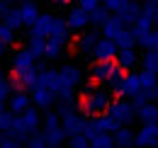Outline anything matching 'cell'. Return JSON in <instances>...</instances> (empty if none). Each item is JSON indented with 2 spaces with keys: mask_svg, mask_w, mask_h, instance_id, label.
I'll use <instances>...</instances> for the list:
<instances>
[{
  "mask_svg": "<svg viewBox=\"0 0 158 148\" xmlns=\"http://www.w3.org/2000/svg\"><path fill=\"white\" fill-rule=\"evenodd\" d=\"M63 49H66V46H61V44L46 41V49H44V58H46V61H59L61 56H63Z\"/></svg>",
  "mask_w": 158,
  "mask_h": 148,
  "instance_id": "obj_27",
  "label": "cell"
},
{
  "mask_svg": "<svg viewBox=\"0 0 158 148\" xmlns=\"http://www.w3.org/2000/svg\"><path fill=\"white\" fill-rule=\"evenodd\" d=\"M7 10H10V0H0V17H2Z\"/></svg>",
  "mask_w": 158,
  "mask_h": 148,
  "instance_id": "obj_38",
  "label": "cell"
},
{
  "mask_svg": "<svg viewBox=\"0 0 158 148\" xmlns=\"http://www.w3.org/2000/svg\"><path fill=\"white\" fill-rule=\"evenodd\" d=\"M27 146H32V148H44L46 146V138H44V131H32V134H27V141H24Z\"/></svg>",
  "mask_w": 158,
  "mask_h": 148,
  "instance_id": "obj_29",
  "label": "cell"
},
{
  "mask_svg": "<svg viewBox=\"0 0 158 148\" xmlns=\"http://www.w3.org/2000/svg\"><path fill=\"white\" fill-rule=\"evenodd\" d=\"M139 12H141V7H139L136 2H131V0H127V2H124V5L119 7L117 12H114V15H117V17H119V22H122V24L127 27V24H134V22H136Z\"/></svg>",
  "mask_w": 158,
  "mask_h": 148,
  "instance_id": "obj_12",
  "label": "cell"
},
{
  "mask_svg": "<svg viewBox=\"0 0 158 148\" xmlns=\"http://www.w3.org/2000/svg\"><path fill=\"white\" fill-rule=\"evenodd\" d=\"M68 143L73 148H88L90 146V138L85 134H76V136H68Z\"/></svg>",
  "mask_w": 158,
  "mask_h": 148,
  "instance_id": "obj_32",
  "label": "cell"
},
{
  "mask_svg": "<svg viewBox=\"0 0 158 148\" xmlns=\"http://www.w3.org/2000/svg\"><path fill=\"white\" fill-rule=\"evenodd\" d=\"M124 2H127V0H102V5H105L110 12H117V10L124 5Z\"/></svg>",
  "mask_w": 158,
  "mask_h": 148,
  "instance_id": "obj_36",
  "label": "cell"
},
{
  "mask_svg": "<svg viewBox=\"0 0 158 148\" xmlns=\"http://www.w3.org/2000/svg\"><path fill=\"white\" fill-rule=\"evenodd\" d=\"M119 66H117V61L114 58H100L98 63L90 68V78L95 80V83H107L110 80V75L117 71Z\"/></svg>",
  "mask_w": 158,
  "mask_h": 148,
  "instance_id": "obj_3",
  "label": "cell"
},
{
  "mask_svg": "<svg viewBox=\"0 0 158 148\" xmlns=\"http://www.w3.org/2000/svg\"><path fill=\"white\" fill-rule=\"evenodd\" d=\"M17 121L22 124V129L27 131V134H32V131L39 129L41 124V117H39V107H27V109L17 112Z\"/></svg>",
  "mask_w": 158,
  "mask_h": 148,
  "instance_id": "obj_7",
  "label": "cell"
},
{
  "mask_svg": "<svg viewBox=\"0 0 158 148\" xmlns=\"http://www.w3.org/2000/svg\"><path fill=\"white\" fill-rule=\"evenodd\" d=\"M2 22H5V24H10L15 32H17L20 27H24V24H22V17H20V10H17V7H10V10L2 15Z\"/></svg>",
  "mask_w": 158,
  "mask_h": 148,
  "instance_id": "obj_25",
  "label": "cell"
},
{
  "mask_svg": "<svg viewBox=\"0 0 158 148\" xmlns=\"http://www.w3.org/2000/svg\"><path fill=\"white\" fill-rule=\"evenodd\" d=\"M41 124H44V129H49V126H59L61 124V117H59V112H46L44 114V119H41Z\"/></svg>",
  "mask_w": 158,
  "mask_h": 148,
  "instance_id": "obj_33",
  "label": "cell"
},
{
  "mask_svg": "<svg viewBox=\"0 0 158 148\" xmlns=\"http://www.w3.org/2000/svg\"><path fill=\"white\" fill-rule=\"evenodd\" d=\"M10 92H12V85L2 78V73H0V105H5V100H10Z\"/></svg>",
  "mask_w": 158,
  "mask_h": 148,
  "instance_id": "obj_35",
  "label": "cell"
},
{
  "mask_svg": "<svg viewBox=\"0 0 158 148\" xmlns=\"http://www.w3.org/2000/svg\"><path fill=\"white\" fill-rule=\"evenodd\" d=\"M114 58H117V66L122 71H131V68L136 66V61H139L136 54H134V49H119Z\"/></svg>",
  "mask_w": 158,
  "mask_h": 148,
  "instance_id": "obj_18",
  "label": "cell"
},
{
  "mask_svg": "<svg viewBox=\"0 0 158 148\" xmlns=\"http://www.w3.org/2000/svg\"><path fill=\"white\" fill-rule=\"evenodd\" d=\"M37 85L51 90V92H56V88H59V71H54V68H44V71H39V75H37Z\"/></svg>",
  "mask_w": 158,
  "mask_h": 148,
  "instance_id": "obj_15",
  "label": "cell"
},
{
  "mask_svg": "<svg viewBox=\"0 0 158 148\" xmlns=\"http://www.w3.org/2000/svg\"><path fill=\"white\" fill-rule=\"evenodd\" d=\"M54 15H41L39 12V17L34 19V24H29V37L32 39H46L49 37V32H51V24H54Z\"/></svg>",
  "mask_w": 158,
  "mask_h": 148,
  "instance_id": "obj_6",
  "label": "cell"
},
{
  "mask_svg": "<svg viewBox=\"0 0 158 148\" xmlns=\"http://www.w3.org/2000/svg\"><path fill=\"white\" fill-rule=\"evenodd\" d=\"M136 92H141V78H139V73H124V78L117 85L114 95H129V97H134Z\"/></svg>",
  "mask_w": 158,
  "mask_h": 148,
  "instance_id": "obj_8",
  "label": "cell"
},
{
  "mask_svg": "<svg viewBox=\"0 0 158 148\" xmlns=\"http://www.w3.org/2000/svg\"><path fill=\"white\" fill-rule=\"evenodd\" d=\"M90 146L93 148H110V146H114V136L107 134V131H98V134L90 138Z\"/></svg>",
  "mask_w": 158,
  "mask_h": 148,
  "instance_id": "obj_24",
  "label": "cell"
},
{
  "mask_svg": "<svg viewBox=\"0 0 158 148\" xmlns=\"http://www.w3.org/2000/svg\"><path fill=\"white\" fill-rule=\"evenodd\" d=\"M29 97H32L34 107H39V109H49V107L54 105V100H56V92H51V90H46V88H41V85H34Z\"/></svg>",
  "mask_w": 158,
  "mask_h": 148,
  "instance_id": "obj_11",
  "label": "cell"
},
{
  "mask_svg": "<svg viewBox=\"0 0 158 148\" xmlns=\"http://www.w3.org/2000/svg\"><path fill=\"white\" fill-rule=\"evenodd\" d=\"M44 138H46V146H51V148H56L63 143V138H68L66 136V131H63V126H49V129H44Z\"/></svg>",
  "mask_w": 158,
  "mask_h": 148,
  "instance_id": "obj_20",
  "label": "cell"
},
{
  "mask_svg": "<svg viewBox=\"0 0 158 148\" xmlns=\"http://www.w3.org/2000/svg\"><path fill=\"white\" fill-rule=\"evenodd\" d=\"M12 124H15V112H0V131H10L12 129Z\"/></svg>",
  "mask_w": 158,
  "mask_h": 148,
  "instance_id": "obj_31",
  "label": "cell"
},
{
  "mask_svg": "<svg viewBox=\"0 0 158 148\" xmlns=\"http://www.w3.org/2000/svg\"><path fill=\"white\" fill-rule=\"evenodd\" d=\"M37 58H44V49H46V39H32L29 37V46H27Z\"/></svg>",
  "mask_w": 158,
  "mask_h": 148,
  "instance_id": "obj_30",
  "label": "cell"
},
{
  "mask_svg": "<svg viewBox=\"0 0 158 148\" xmlns=\"http://www.w3.org/2000/svg\"><path fill=\"white\" fill-rule=\"evenodd\" d=\"M83 83V73L76 66H63L59 71V88H56V97L59 100H71L73 92L78 90V85Z\"/></svg>",
  "mask_w": 158,
  "mask_h": 148,
  "instance_id": "obj_2",
  "label": "cell"
},
{
  "mask_svg": "<svg viewBox=\"0 0 158 148\" xmlns=\"http://www.w3.org/2000/svg\"><path fill=\"white\" fill-rule=\"evenodd\" d=\"M151 100H156V102H158V83H156V88H153V92H151Z\"/></svg>",
  "mask_w": 158,
  "mask_h": 148,
  "instance_id": "obj_40",
  "label": "cell"
},
{
  "mask_svg": "<svg viewBox=\"0 0 158 148\" xmlns=\"http://www.w3.org/2000/svg\"><path fill=\"white\" fill-rule=\"evenodd\" d=\"M98 39H100L98 32H88V34H83V37L78 39V49L83 51V54H93V49H95Z\"/></svg>",
  "mask_w": 158,
  "mask_h": 148,
  "instance_id": "obj_23",
  "label": "cell"
},
{
  "mask_svg": "<svg viewBox=\"0 0 158 148\" xmlns=\"http://www.w3.org/2000/svg\"><path fill=\"white\" fill-rule=\"evenodd\" d=\"M107 112L117 119L119 124H129L136 117V105H131V102H112Z\"/></svg>",
  "mask_w": 158,
  "mask_h": 148,
  "instance_id": "obj_5",
  "label": "cell"
},
{
  "mask_svg": "<svg viewBox=\"0 0 158 148\" xmlns=\"http://www.w3.org/2000/svg\"><path fill=\"white\" fill-rule=\"evenodd\" d=\"M139 39L134 34V29H129V27H122L119 29V34L114 37V44H117V49H134V44H136Z\"/></svg>",
  "mask_w": 158,
  "mask_h": 148,
  "instance_id": "obj_19",
  "label": "cell"
},
{
  "mask_svg": "<svg viewBox=\"0 0 158 148\" xmlns=\"http://www.w3.org/2000/svg\"><path fill=\"white\" fill-rule=\"evenodd\" d=\"M136 117L141 121H158V102H141L136 105Z\"/></svg>",
  "mask_w": 158,
  "mask_h": 148,
  "instance_id": "obj_17",
  "label": "cell"
},
{
  "mask_svg": "<svg viewBox=\"0 0 158 148\" xmlns=\"http://www.w3.org/2000/svg\"><path fill=\"white\" fill-rule=\"evenodd\" d=\"M107 15H110V10L100 2L98 7H93V10H88V17H90V24H102L105 19H107Z\"/></svg>",
  "mask_w": 158,
  "mask_h": 148,
  "instance_id": "obj_26",
  "label": "cell"
},
{
  "mask_svg": "<svg viewBox=\"0 0 158 148\" xmlns=\"http://www.w3.org/2000/svg\"><path fill=\"white\" fill-rule=\"evenodd\" d=\"M100 27H102V37L114 39V37L119 34V29H122L124 24L119 22V17H117V15H114V17H110V15H107V19H105V22H102Z\"/></svg>",
  "mask_w": 158,
  "mask_h": 148,
  "instance_id": "obj_21",
  "label": "cell"
},
{
  "mask_svg": "<svg viewBox=\"0 0 158 148\" xmlns=\"http://www.w3.org/2000/svg\"><path fill=\"white\" fill-rule=\"evenodd\" d=\"M29 102H32V97L27 95V90H22V88H17L15 92H10V109H12V112L27 109Z\"/></svg>",
  "mask_w": 158,
  "mask_h": 148,
  "instance_id": "obj_16",
  "label": "cell"
},
{
  "mask_svg": "<svg viewBox=\"0 0 158 148\" xmlns=\"http://www.w3.org/2000/svg\"><path fill=\"white\" fill-rule=\"evenodd\" d=\"M136 146H156L158 143V121H143V126L134 134Z\"/></svg>",
  "mask_w": 158,
  "mask_h": 148,
  "instance_id": "obj_4",
  "label": "cell"
},
{
  "mask_svg": "<svg viewBox=\"0 0 158 148\" xmlns=\"http://www.w3.org/2000/svg\"><path fill=\"white\" fill-rule=\"evenodd\" d=\"M51 2H54V5H66L68 0H51Z\"/></svg>",
  "mask_w": 158,
  "mask_h": 148,
  "instance_id": "obj_41",
  "label": "cell"
},
{
  "mask_svg": "<svg viewBox=\"0 0 158 148\" xmlns=\"http://www.w3.org/2000/svg\"><path fill=\"white\" fill-rule=\"evenodd\" d=\"M66 24H68V29H71V32H83V29L90 24L88 10H83V7L71 10V12H68V17H66Z\"/></svg>",
  "mask_w": 158,
  "mask_h": 148,
  "instance_id": "obj_10",
  "label": "cell"
},
{
  "mask_svg": "<svg viewBox=\"0 0 158 148\" xmlns=\"http://www.w3.org/2000/svg\"><path fill=\"white\" fill-rule=\"evenodd\" d=\"M0 39H2V41H7V44H12V41H15V29H12L10 24H5L2 19H0Z\"/></svg>",
  "mask_w": 158,
  "mask_h": 148,
  "instance_id": "obj_34",
  "label": "cell"
},
{
  "mask_svg": "<svg viewBox=\"0 0 158 148\" xmlns=\"http://www.w3.org/2000/svg\"><path fill=\"white\" fill-rule=\"evenodd\" d=\"M141 61H143V68H146V71H151V73L158 75V51L146 49V56H143Z\"/></svg>",
  "mask_w": 158,
  "mask_h": 148,
  "instance_id": "obj_28",
  "label": "cell"
},
{
  "mask_svg": "<svg viewBox=\"0 0 158 148\" xmlns=\"http://www.w3.org/2000/svg\"><path fill=\"white\" fill-rule=\"evenodd\" d=\"M7 46H10V44H7V41H2V39H0V56L5 54V51H7Z\"/></svg>",
  "mask_w": 158,
  "mask_h": 148,
  "instance_id": "obj_39",
  "label": "cell"
},
{
  "mask_svg": "<svg viewBox=\"0 0 158 148\" xmlns=\"http://www.w3.org/2000/svg\"><path fill=\"white\" fill-rule=\"evenodd\" d=\"M102 0H78V7H83V10H93V7H98Z\"/></svg>",
  "mask_w": 158,
  "mask_h": 148,
  "instance_id": "obj_37",
  "label": "cell"
},
{
  "mask_svg": "<svg viewBox=\"0 0 158 148\" xmlns=\"http://www.w3.org/2000/svg\"><path fill=\"white\" fill-rule=\"evenodd\" d=\"M112 136H114V143H117V146H129V143H134V131L129 129L127 124H119L117 131H114Z\"/></svg>",
  "mask_w": 158,
  "mask_h": 148,
  "instance_id": "obj_22",
  "label": "cell"
},
{
  "mask_svg": "<svg viewBox=\"0 0 158 148\" xmlns=\"http://www.w3.org/2000/svg\"><path fill=\"white\" fill-rule=\"evenodd\" d=\"M17 10H20V17H22V24H24V27L34 24V19L39 17V5H37L34 0H24Z\"/></svg>",
  "mask_w": 158,
  "mask_h": 148,
  "instance_id": "obj_14",
  "label": "cell"
},
{
  "mask_svg": "<svg viewBox=\"0 0 158 148\" xmlns=\"http://www.w3.org/2000/svg\"><path fill=\"white\" fill-rule=\"evenodd\" d=\"M114 90L105 83H98V85H88L83 90V102H80V112L85 117H98L102 112L110 109V105L114 102Z\"/></svg>",
  "mask_w": 158,
  "mask_h": 148,
  "instance_id": "obj_1",
  "label": "cell"
},
{
  "mask_svg": "<svg viewBox=\"0 0 158 148\" xmlns=\"http://www.w3.org/2000/svg\"><path fill=\"white\" fill-rule=\"evenodd\" d=\"M34 61H37V56L32 54L29 49H20V51H15V56H12V71L32 68V66H34Z\"/></svg>",
  "mask_w": 158,
  "mask_h": 148,
  "instance_id": "obj_13",
  "label": "cell"
},
{
  "mask_svg": "<svg viewBox=\"0 0 158 148\" xmlns=\"http://www.w3.org/2000/svg\"><path fill=\"white\" fill-rule=\"evenodd\" d=\"M117 44H114V39H107V37H100L98 44H95V49H93V58L100 61V58H114L117 56Z\"/></svg>",
  "mask_w": 158,
  "mask_h": 148,
  "instance_id": "obj_9",
  "label": "cell"
}]
</instances>
